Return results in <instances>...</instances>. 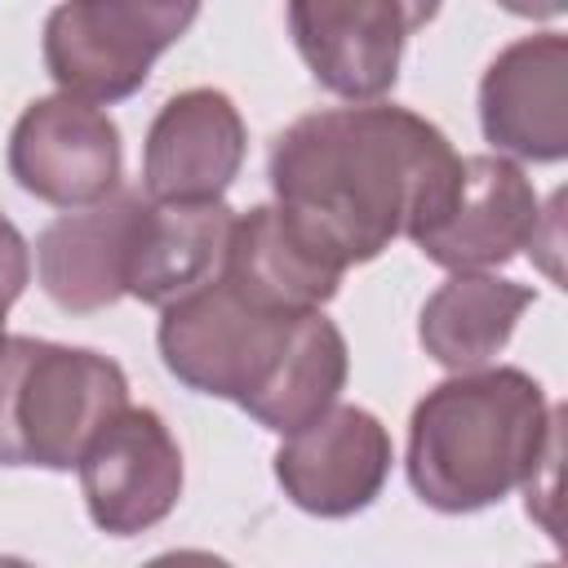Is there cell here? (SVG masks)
<instances>
[{"instance_id":"30bf717a","label":"cell","mask_w":568,"mask_h":568,"mask_svg":"<svg viewBox=\"0 0 568 568\" xmlns=\"http://www.w3.org/2000/svg\"><path fill=\"white\" fill-rule=\"evenodd\" d=\"M390 430L359 404H333L275 448L284 497L315 519H351L368 510L390 479Z\"/></svg>"},{"instance_id":"2e32d148","label":"cell","mask_w":568,"mask_h":568,"mask_svg":"<svg viewBox=\"0 0 568 568\" xmlns=\"http://www.w3.org/2000/svg\"><path fill=\"white\" fill-rule=\"evenodd\" d=\"M532 306V288L493 271L448 275L422 306L417 342L448 373H479L506 351L519 315Z\"/></svg>"},{"instance_id":"ac0fdd59","label":"cell","mask_w":568,"mask_h":568,"mask_svg":"<svg viewBox=\"0 0 568 568\" xmlns=\"http://www.w3.org/2000/svg\"><path fill=\"white\" fill-rule=\"evenodd\" d=\"M27 280H31V248H27L22 231L0 213V293L9 302H18Z\"/></svg>"},{"instance_id":"7402d4cb","label":"cell","mask_w":568,"mask_h":568,"mask_svg":"<svg viewBox=\"0 0 568 568\" xmlns=\"http://www.w3.org/2000/svg\"><path fill=\"white\" fill-rule=\"evenodd\" d=\"M537 568H564V564H555V559H550V564H537Z\"/></svg>"},{"instance_id":"6da1fadb","label":"cell","mask_w":568,"mask_h":568,"mask_svg":"<svg viewBox=\"0 0 568 568\" xmlns=\"http://www.w3.org/2000/svg\"><path fill=\"white\" fill-rule=\"evenodd\" d=\"M439 124L395 102L297 115L266 160L275 209L342 271L413 235L457 173Z\"/></svg>"},{"instance_id":"44dd1931","label":"cell","mask_w":568,"mask_h":568,"mask_svg":"<svg viewBox=\"0 0 568 568\" xmlns=\"http://www.w3.org/2000/svg\"><path fill=\"white\" fill-rule=\"evenodd\" d=\"M4 311H9V297H4V293H0V342H4V337H9V333H4Z\"/></svg>"},{"instance_id":"e0dca14e","label":"cell","mask_w":568,"mask_h":568,"mask_svg":"<svg viewBox=\"0 0 568 568\" xmlns=\"http://www.w3.org/2000/svg\"><path fill=\"white\" fill-rule=\"evenodd\" d=\"M346 373H351L346 337L324 311H315V315L302 320L297 342L288 346L271 386L244 413L257 426L275 430V435H293V430H302L306 422H315L320 413H328L337 404V395L346 386Z\"/></svg>"},{"instance_id":"8fae6325","label":"cell","mask_w":568,"mask_h":568,"mask_svg":"<svg viewBox=\"0 0 568 568\" xmlns=\"http://www.w3.org/2000/svg\"><path fill=\"white\" fill-rule=\"evenodd\" d=\"M248 129L240 106L209 84L173 93L142 142V195L151 204H217L240 178Z\"/></svg>"},{"instance_id":"d6986e66","label":"cell","mask_w":568,"mask_h":568,"mask_svg":"<svg viewBox=\"0 0 568 568\" xmlns=\"http://www.w3.org/2000/svg\"><path fill=\"white\" fill-rule=\"evenodd\" d=\"M142 568H235L231 559H222V555H213V550H164V555H155V559H146Z\"/></svg>"},{"instance_id":"277c9868","label":"cell","mask_w":568,"mask_h":568,"mask_svg":"<svg viewBox=\"0 0 568 568\" xmlns=\"http://www.w3.org/2000/svg\"><path fill=\"white\" fill-rule=\"evenodd\" d=\"M302 320L306 315L262 311L213 275L209 284L160 311L155 346L164 368L186 390L248 408L280 373Z\"/></svg>"},{"instance_id":"5b68a950","label":"cell","mask_w":568,"mask_h":568,"mask_svg":"<svg viewBox=\"0 0 568 568\" xmlns=\"http://www.w3.org/2000/svg\"><path fill=\"white\" fill-rule=\"evenodd\" d=\"M200 18L195 0H71L44 18V71L58 93L106 106L133 98L155 58Z\"/></svg>"},{"instance_id":"9c48e42d","label":"cell","mask_w":568,"mask_h":568,"mask_svg":"<svg viewBox=\"0 0 568 568\" xmlns=\"http://www.w3.org/2000/svg\"><path fill=\"white\" fill-rule=\"evenodd\" d=\"M89 519L106 537H138L173 515L182 497V448L155 408H120L80 457Z\"/></svg>"},{"instance_id":"4fadbf2b","label":"cell","mask_w":568,"mask_h":568,"mask_svg":"<svg viewBox=\"0 0 568 568\" xmlns=\"http://www.w3.org/2000/svg\"><path fill=\"white\" fill-rule=\"evenodd\" d=\"M142 191L120 186L93 209L53 217L36 240V275L44 297L67 315H89L124 297L133 222Z\"/></svg>"},{"instance_id":"7c38bea8","label":"cell","mask_w":568,"mask_h":568,"mask_svg":"<svg viewBox=\"0 0 568 568\" xmlns=\"http://www.w3.org/2000/svg\"><path fill=\"white\" fill-rule=\"evenodd\" d=\"M479 129L493 155L559 164L568 155V40L532 31L510 40L479 80Z\"/></svg>"},{"instance_id":"8992f818","label":"cell","mask_w":568,"mask_h":568,"mask_svg":"<svg viewBox=\"0 0 568 568\" xmlns=\"http://www.w3.org/2000/svg\"><path fill=\"white\" fill-rule=\"evenodd\" d=\"M541 226V200L528 173L506 155H462L453 182L408 235L435 266L466 275L524 253Z\"/></svg>"},{"instance_id":"52a82bcc","label":"cell","mask_w":568,"mask_h":568,"mask_svg":"<svg viewBox=\"0 0 568 568\" xmlns=\"http://www.w3.org/2000/svg\"><path fill=\"white\" fill-rule=\"evenodd\" d=\"M120 129L115 120L71 93H49L22 106L9 133L13 182L67 213L93 209L120 191Z\"/></svg>"},{"instance_id":"7a4b0ae2","label":"cell","mask_w":568,"mask_h":568,"mask_svg":"<svg viewBox=\"0 0 568 568\" xmlns=\"http://www.w3.org/2000/svg\"><path fill=\"white\" fill-rule=\"evenodd\" d=\"M559 408L546 386L510 364L453 373L408 417V484L439 515H475L532 488L555 466Z\"/></svg>"},{"instance_id":"9a60e30c","label":"cell","mask_w":568,"mask_h":568,"mask_svg":"<svg viewBox=\"0 0 568 568\" xmlns=\"http://www.w3.org/2000/svg\"><path fill=\"white\" fill-rule=\"evenodd\" d=\"M235 226V209L217 204H151L142 195L133 244H129V271H124V297H138L146 306H169L200 284H209L222 271L226 240Z\"/></svg>"},{"instance_id":"ba28073f","label":"cell","mask_w":568,"mask_h":568,"mask_svg":"<svg viewBox=\"0 0 568 568\" xmlns=\"http://www.w3.org/2000/svg\"><path fill=\"white\" fill-rule=\"evenodd\" d=\"M430 13V4L404 0H293L284 9L315 84L351 106L382 102L395 89L404 44Z\"/></svg>"},{"instance_id":"3957f363","label":"cell","mask_w":568,"mask_h":568,"mask_svg":"<svg viewBox=\"0 0 568 568\" xmlns=\"http://www.w3.org/2000/svg\"><path fill=\"white\" fill-rule=\"evenodd\" d=\"M120 408L129 377L111 355L44 337L0 342V466L71 470Z\"/></svg>"},{"instance_id":"5bb4252c","label":"cell","mask_w":568,"mask_h":568,"mask_svg":"<svg viewBox=\"0 0 568 568\" xmlns=\"http://www.w3.org/2000/svg\"><path fill=\"white\" fill-rule=\"evenodd\" d=\"M342 266L328 262L275 204L235 213L217 280L275 315H311L337 297Z\"/></svg>"},{"instance_id":"ffe728a7","label":"cell","mask_w":568,"mask_h":568,"mask_svg":"<svg viewBox=\"0 0 568 568\" xmlns=\"http://www.w3.org/2000/svg\"><path fill=\"white\" fill-rule=\"evenodd\" d=\"M0 568H36V564H27V559H18V555H0Z\"/></svg>"}]
</instances>
